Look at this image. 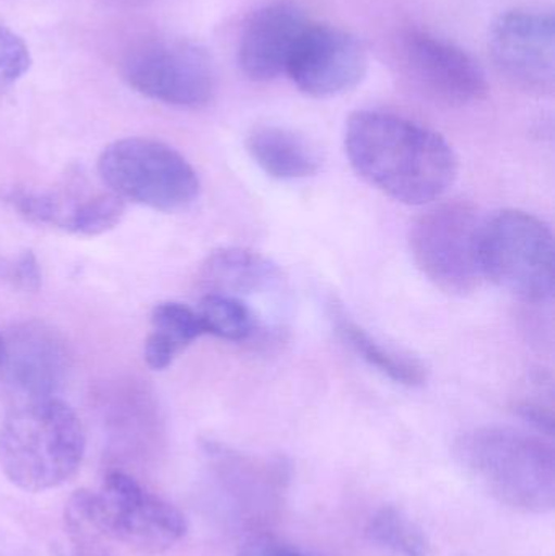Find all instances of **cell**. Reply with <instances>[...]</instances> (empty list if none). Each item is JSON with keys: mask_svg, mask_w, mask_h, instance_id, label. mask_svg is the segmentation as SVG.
<instances>
[{"mask_svg": "<svg viewBox=\"0 0 555 556\" xmlns=\"http://www.w3.org/2000/svg\"><path fill=\"white\" fill-rule=\"evenodd\" d=\"M344 147L357 175L401 204L437 201L458 175V159L440 134L384 111L352 114Z\"/></svg>", "mask_w": 555, "mask_h": 556, "instance_id": "1", "label": "cell"}, {"mask_svg": "<svg viewBox=\"0 0 555 556\" xmlns=\"http://www.w3.org/2000/svg\"><path fill=\"white\" fill-rule=\"evenodd\" d=\"M84 425L55 397L25 401L0 424V470L29 493L58 489L80 469Z\"/></svg>", "mask_w": 555, "mask_h": 556, "instance_id": "2", "label": "cell"}, {"mask_svg": "<svg viewBox=\"0 0 555 556\" xmlns=\"http://www.w3.org/2000/svg\"><path fill=\"white\" fill-rule=\"evenodd\" d=\"M453 456L497 502L528 515H546L555 505V454L543 438L508 427L466 431Z\"/></svg>", "mask_w": 555, "mask_h": 556, "instance_id": "3", "label": "cell"}, {"mask_svg": "<svg viewBox=\"0 0 555 556\" xmlns=\"http://www.w3.org/2000/svg\"><path fill=\"white\" fill-rule=\"evenodd\" d=\"M554 237L528 212L502 211L482 222L478 260L489 278L518 300L546 303L554 294Z\"/></svg>", "mask_w": 555, "mask_h": 556, "instance_id": "4", "label": "cell"}, {"mask_svg": "<svg viewBox=\"0 0 555 556\" xmlns=\"http://www.w3.org/2000/svg\"><path fill=\"white\" fill-rule=\"evenodd\" d=\"M98 175L123 201L160 212L182 211L201 191L198 173L181 153L146 137L110 143L98 159Z\"/></svg>", "mask_w": 555, "mask_h": 556, "instance_id": "5", "label": "cell"}, {"mask_svg": "<svg viewBox=\"0 0 555 556\" xmlns=\"http://www.w3.org/2000/svg\"><path fill=\"white\" fill-rule=\"evenodd\" d=\"M481 224L471 204L450 201L429 208L411 228L409 248L417 269L450 296H468L481 285Z\"/></svg>", "mask_w": 555, "mask_h": 556, "instance_id": "6", "label": "cell"}, {"mask_svg": "<svg viewBox=\"0 0 555 556\" xmlns=\"http://www.w3.org/2000/svg\"><path fill=\"white\" fill-rule=\"evenodd\" d=\"M91 500L111 542L137 554H165L188 532V521L176 506L119 470L104 477L100 489L91 492Z\"/></svg>", "mask_w": 555, "mask_h": 556, "instance_id": "7", "label": "cell"}, {"mask_svg": "<svg viewBox=\"0 0 555 556\" xmlns=\"http://www.w3.org/2000/svg\"><path fill=\"white\" fill-rule=\"evenodd\" d=\"M124 80L150 100L178 108H202L215 91L211 55L186 39L140 42L123 62Z\"/></svg>", "mask_w": 555, "mask_h": 556, "instance_id": "8", "label": "cell"}, {"mask_svg": "<svg viewBox=\"0 0 555 556\" xmlns=\"http://www.w3.org/2000/svg\"><path fill=\"white\" fill-rule=\"evenodd\" d=\"M394 54L407 84L436 103L465 106L488 97V78L481 65L449 39L409 28L396 39Z\"/></svg>", "mask_w": 555, "mask_h": 556, "instance_id": "9", "label": "cell"}, {"mask_svg": "<svg viewBox=\"0 0 555 556\" xmlns=\"http://www.w3.org/2000/svg\"><path fill=\"white\" fill-rule=\"evenodd\" d=\"M367 72V48L357 36L312 22L297 42L286 74L306 97L321 100L354 90Z\"/></svg>", "mask_w": 555, "mask_h": 556, "instance_id": "10", "label": "cell"}, {"mask_svg": "<svg viewBox=\"0 0 555 556\" xmlns=\"http://www.w3.org/2000/svg\"><path fill=\"white\" fill-rule=\"evenodd\" d=\"M489 48L499 71L517 87L553 93L555 84V22L550 10L515 9L491 29Z\"/></svg>", "mask_w": 555, "mask_h": 556, "instance_id": "11", "label": "cell"}, {"mask_svg": "<svg viewBox=\"0 0 555 556\" xmlns=\"http://www.w3.org/2000/svg\"><path fill=\"white\" fill-rule=\"evenodd\" d=\"M312 20L293 2L277 0L251 13L238 39V65L253 81L286 74L297 42Z\"/></svg>", "mask_w": 555, "mask_h": 556, "instance_id": "12", "label": "cell"}, {"mask_svg": "<svg viewBox=\"0 0 555 556\" xmlns=\"http://www.w3.org/2000/svg\"><path fill=\"white\" fill-rule=\"evenodd\" d=\"M7 201L33 224L51 225L81 237L113 230L126 212L123 199L113 192H90L81 186L51 192L12 191Z\"/></svg>", "mask_w": 555, "mask_h": 556, "instance_id": "13", "label": "cell"}, {"mask_svg": "<svg viewBox=\"0 0 555 556\" xmlns=\"http://www.w3.org/2000/svg\"><path fill=\"white\" fill-rule=\"evenodd\" d=\"M0 368L9 381L28 397H54L67 372V352L55 332L45 326L26 324L5 340Z\"/></svg>", "mask_w": 555, "mask_h": 556, "instance_id": "14", "label": "cell"}, {"mask_svg": "<svg viewBox=\"0 0 555 556\" xmlns=\"http://www.w3.org/2000/svg\"><path fill=\"white\" fill-rule=\"evenodd\" d=\"M251 159L270 178L297 181L319 169V156L303 137L277 126H260L247 139Z\"/></svg>", "mask_w": 555, "mask_h": 556, "instance_id": "15", "label": "cell"}, {"mask_svg": "<svg viewBox=\"0 0 555 556\" xmlns=\"http://www.w3.org/2000/svg\"><path fill=\"white\" fill-rule=\"evenodd\" d=\"M280 278L282 274L276 264L240 248L215 251L202 267V281L209 288L207 293L231 296L261 293L276 287Z\"/></svg>", "mask_w": 555, "mask_h": 556, "instance_id": "16", "label": "cell"}, {"mask_svg": "<svg viewBox=\"0 0 555 556\" xmlns=\"http://www.w3.org/2000/svg\"><path fill=\"white\" fill-rule=\"evenodd\" d=\"M332 320L342 342L391 381L407 388H419L427 381L426 366L419 359L378 342L364 327L349 319L342 311L336 309L332 313Z\"/></svg>", "mask_w": 555, "mask_h": 556, "instance_id": "17", "label": "cell"}, {"mask_svg": "<svg viewBox=\"0 0 555 556\" xmlns=\"http://www.w3.org/2000/svg\"><path fill=\"white\" fill-rule=\"evenodd\" d=\"M152 332L146 340V362L152 369L168 368L173 359L204 336L198 311L182 303H160L152 311Z\"/></svg>", "mask_w": 555, "mask_h": 556, "instance_id": "18", "label": "cell"}, {"mask_svg": "<svg viewBox=\"0 0 555 556\" xmlns=\"http://www.w3.org/2000/svg\"><path fill=\"white\" fill-rule=\"evenodd\" d=\"M65 532L71 556H117L113 542L98 521L91 490H78L65 505Z\"/></svg>", "mask_w": 555, "mask_h": 556, "instance_id": "19", "label": "cell"}, {"mask_svg": "<svg viewBox=\"0 0 555 556\" xmlns=\"http://www.w3.org/2000/svg\"><path fill=\"white\" fill-rule=\"evenodd\" d=\"M368 541L396 556H429V542L422 529L401 509L383 506L365 528Z\"/></svg>", "mask_w": 555, "mask_h": 556, "instance_id": "20", "label": "cell"}, {"mask_svg": "<svg viewBox=\"0 0 555 556\" xmlns=\"http://www.w3.org/2000/svg\"><path fill=\"white\" fill-rule=\"evenodd\" d=\"M199 319L204 333L243 342L256 330V316L241 298L231 294L205 293L199 304Z\"/></svg>", "mask_w": 555, "mask_h": 556, "instance_id": "21", "label": "cell"}, {"mask_svg": "<svg viewBox=\"0 0 555 556\" xmlns=\"http://www.w3.org/2000/svg\"><path fill=\"white\" fill-rule=\"evenodd\" d=\"M29 65L28 46L15 31L0 23V91L20 80Z\"/></svg>", "mask_w": 555, "mask_h": 556, "instance_id": "22", "label": "cell"}, {"mask_svg": "<svg viewBox=\"0 0 555 556\" xmlns=\"http://www.w3.org/2000/svg\"><path fill=\"white\" fill-rule=\"evenodd\" d=\"M238 556H312L303 554V552L293 551L287 545L279 544L270 538L264 535H254L247 539L241 545Z\"/></svg>", "mask_w": 555, "mask_h": 556, "instance_id": "23", "label": "cell"}, {"mask_svg": "<svg viewBox=\"0 0 555 556\" xmlns=\"http://www.w3.org/2000/svg\"><path fill=\"white\" fill-rule=\"evenodd\" d=\"M518 414H520V417L524 418V420H527L528 424L538 428L541 433H546L547 437L553 434V412L546 410V408L541 407V405L525 402V404H521L520 407H518Z\"/></svg>", "mask_w": 555, "mask_h": 556, "instance_id": "24", "label": "cell"}, {"mask_svg": "<svg viewBox=\"0 0 555 556\" xmlns=\"http://www.w3.org/2000/svg\"><path fill=\"white\" fill-rule=\"evenodd\" d=\"M3 356H5V339L0 336V366H2Z\"/></svg>", "mask_w": 555, "mask_h": 556, "instance_id": "25", "label": "cell"}]
</instances>
